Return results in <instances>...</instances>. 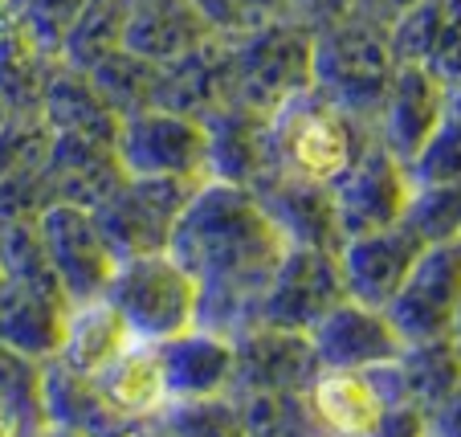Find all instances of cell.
<instances>
[{"label": "cell", "instance_id": "6da1fadb", "mask_svg": "<svg viewBox=\"0 0 461 437\" xmlns=\"http://www.w3.org/2000/svg\"><path fill=\"white\" fill-rule=\"evenodd\" d=\"M286 245L249 188L204 180L167 237V254L196 282V323L229 340L258 323L261 295Z\"/></svg>", "mask_w": 461, "mask_h": 437}, {"label": "cell", "instance_id": "7a4b0ae2", "mask_svg": "<svg viewBox=\"0 0 461 437\" xmlns=\"http://www.w3.org/2000/svg\"><path fill=\"white\" fill-rule=\"evenodd\" d=\"M396 74L388 33L372 21L343 13L311 29V86L343 114L372 132L388 82Z\"/></svg>", "mask_w": 461, "mask_h": 437}, {"label": "cell", "instance_id": "3957f363", "mask_svg": "<svg viewBox=\"0 0 461 437\" xmlns=\"http://www.w3.org/2000/svg\"><path fill=\"white\" fill-rule=\"evenodd\" d=\"M266 132H270L274 172L319 184H331L372 135L364 123H356L335 103H327L314 86L298 90L282 106H274L266 114Z\"/></svg>", "mask_w": 461, "mask_h": 437}, {"label": "cell", "instance_id": "277c9868", "mask_svg": "<svg viewBox=\"0 0 461 437\" xmlns=\"http://www.w3.org/2000/svg\"><path fill=\"white\" fill-rule=\"evenodd\" d=\"M103 295L140 343H159L196 323V282L167 250L119 258Z\"/></svg>", "mask_w": 461, "mask_h": 437}, {"label": "cell", "instance_id": "5b68a950", "mask_svg": "<svg viewBox=\"0 0 461 437\" xmlns=\"http://www.w3.org/2000/svg\"><path fill=\"white\" fill-rule=\"evenodd\" d=\"M311 86V25L278 17L270 25L233 37V98L245 111L270 114L290 95Z\"/></svg>", "mask_w": 461, "mask_h": 437}, {"label": "cell", "instance_id": "8992f818", "mask_svg": "<svg viewBox=\"0 0 461 437\" xmlns=\"http://www.w3.org/2000/svg\"><path fill=\"white\" fill-rule=\"evenodd\" d=\"M201 184L204 180H180V176H122L119 188L90 213L119 258L156 254L167 250L184 205Z\"/></svg>", "mask_w": 461, "mask_h": 437}, {"label": "cell", "instance_id": "52a82bcc", "mask_svg": "<svg viewBox=\"0 0 461 437\" xmlns=\"http://www.w3.org/2000/svg\"><path fill=\"white\" fill-rule=\"evenodd\" d=\"M384 315L404 343H425L441 335H457L461 319V245H425L412 262L409 278L384 303Z\"/></svg>", "mask_w": 461, "mask_h": 437}, {"label": "cell", "instance_id": "ba28073f", "mask_svg": "<svg viewBox=\"0 0 461 437\" xmlns=\"http://www.w3.org/2000/svg\"><path fill=\"white\" fill-rule=\"evenodd\" d=\"M331 205L343 237L388 229L404 217V205L412 196V180L404 172V159H396L375 135L356 151L348 168L331 184Z\"/></svg>", "mask_w": 461, "mask_h": 437}, {"label": "cell", "instance_id": "9c48e42d", "mask_svg": "<svg viewBox=\"0 0 461 437\" xmlns=\"http://www.w3.org/2000/svg\"><path fill=\"white\" fill-rule=\"evenodd\" d=\"M114 151L127 176H180V180H209L204 176V123L164 106H143L122 114L114 132Z\"/></svg>", "mask_w": 461, "mask_h": 437}, {"label": "cell", "instance_id": "30bf717a", "mask_svg": "<svg viewBox=\"0 0 461 437\" xmlns=\"http://www.w3.org/2000/svg\"><path fill=\"white\" fill-rule=\"evenodd\" d=\"M37 229H41L53 278L66 290V298L82 303V298L103 295L114 266H119V254H114L111 241L103 237L95 213L82 209V205L50 201L37 213Z\"/></svg>", "mask_w": 461, "mask_h": 437}, {"label": "cell", "instance_id": "8fae6325", "mask_svg": "<svg viewBox=\"0 0 461 437\" xmlns=\"http://www.w3.org/2000/svg\"><path fill=\"white\" fill-rule=\"evenodd\" d=\"M339 298H348V290H343V274L331 250L286 245V254H282L270 287L261 295L258 323L311 332Z\"/></svg>", "mask_w": 461, "mask_h": 437}, {"label": "cell", "instance_id": "7c38bea8", "mask_svg": "<svg viewBox=\"0 0 461 437\" xmlns=\"http://www.w3.org/2000/svg\"><path fill=\"white\" fill-rule=\"evenodd\" d=\"M319 372L306 332L253 323L233 335V380L229 396L253 393H306Z\"/></svg>", "mask_w": 461, "mask_h": 437}, {"label": "cell", "instance_id": "4fadbf2b", "mask_svg": "<svg viewBox=\"0 0 461 437\" xmlns=\"http://www.w3.org/2000/svg\"><path fill=\"white\" fill-rule=\"evenodd\" d=\"M457 98L461 90L445 86L420 61H396V74H392L388 95H384L380 114L372 123V135L396 159H412Z\"/></svg>", "mask_w": 461, "mask_h": 437}, {"label": "cell", "instance_id": "5bb4252c", "mask_svg": "<svg viewBox=\"0 0 461 437\" xmlns=\"http://www.w3.org/2000/svg\"><path fill=\"white\" fill-rule=\"evenodd\" d=\"M233 98V41L229 37H201L192 50L176 53L172 61L156 66V95L151 106L180 111L192 119L229 106Z\"/></svg>", "mask_w": 461, "mask_h": 437}, {"label": "cell", "instance_id": "9a60e30c", "mask_svg": "<svg viewBox=\"0 0 461 437\" xmlns=\"http://www.w3.org/2000/svg\"><path fill=\"white\" fill-rule=\"evenodd\" d=\"M420 250H425V241L404 221H396L388 229H372V233L343 237V245L335 250V262H339L348 298L367 306H384L396 295V287L409 278Z\"/></svg>", "mask_w": 461, "mask_h": 437}, {"label": "cell", "instance_id": "2e32d148", "mask_svg": "<svg viewBox=\"0 0 461 437\" xmlns=\"http://www.w3.org/2000/svg\"><path fill=\"white\" fill-rule=\"evenodd\" d=\"M319 368H375L404 351V340L388 323L384 306H367L356 298L339 303L306 332Z\"/></svg>", "mask_w": 461, "mask_h": 437}, {"label": "cell", "instance_id": "e0dca14e", "mask_svg": "<svg viewBox=\"0 0 461 437\" xmlns=\"http://www.w3.org/2000/svg\"><path fill=\"white\" fill-rule=\"evenodd\" d=\"M204 176L237 188H258L261 180L274 176L270 156V132H266V114L245 111L229 103L221 111L204 114Z\"/></svg>", "mask_w": 461, "mask_h": 437}, {"label": "cell", "instance_id": "ac0fdd59", "mask_svg": "<svg viewBox=\"0 0 461 437\" xmlns=\"http://www.w3.org/2000/svg\"><path fill=\"white\" fill-rule=\"evenodd\" d=\"M45 188L50 201L98 209L122 184V164L114 140H90V135H53L50 159H45Z\"/></svg>", "mask_w": 461, "mask_h": 437}, {"label": "cell", "instance_id": "d6986e66", "mask_svg": "<svg viewBox=\"0 0 461 437\" xmlns=\"http://www.w3.org/2000/svg\"><path fill=\"white\" fill-rule=\"evenodd\" d=\"M159 368H164L167 401L188 396H225L233 380V340L221 332L192 323L184 332L156 343Z\"/></svg>", "mask_w": 461, "mask_h": 437}, {"label": "cell", "instance_id": "ffe728a7", "mask_svg": "<svg viewBox=\"0 0 461 437\" xmlns=\"http://www.w3.org/2000/svg\"><path fill=\"white\" fill-rule=\"evenodd\" d=\"M253 196L261 201V209L270 213V221L282 229V237L290 245H314V250H331V254L343 245L327 184L274 172L270 180H261L253 188Z\"/></svg>", "mask_w": 461, "mask_h": 437}, {"label": "cell", "instance_id": "44dd1931", "mask_svg": "<svg viewBox=\"0 0 461 437\" xmlns=\"http://www.w3.org/2000/svg\"><path fill=\"white\" fill-rule=\"evenodd\" d=\"M66 311H70V298L58 282L5 278L0 282V343H9V348L25 351L33 360L53 356Z\"/></svg>", "mask_w": 461, "mask_h": 437}, {"label": "cell", "instance_id": "7402d4cb", "mask_svg": "<svg viewBox=\"0 0 461 437\" xmlns=\"http://www.w3.org/2000/svg\"><path fill=\"white\" fill-rule=\"evenodd\" d=\"M41 413L45 433H127L98 393V380L61 356L41 360Z\"/></svg>", "mask_w": 461, "mask_h": 437}, {"label": "cell", "instance_id": "603a6c76", "mask_svg": "<svg viewBox=\"0 0 461 437\" xmlns=\"http://www.w3.org/2000/svg\"><path fill=\"white\" fill-rule=\"evenodd\" d=\"M306 401L322 433L375 437V425L384 417V401L367 368H319L306 385Z\"/></svg>", "mask_w": 461, "mask_h": 437}, {"label": "cell", "instance_id": "cb8c5ba5", "mask_svg": "<svg viewBox=\"0 0 461 437\" xmlns=\"http://www.w3.org/2000/svg\"><path fill=\"white\" fill-rule=\"evenodd\" d=\"M98 393L111 405V413L127 425V433H140V425L167 401L164 368H159L156 343H127L106 368L95 372Z\"/></svg>", "mask_w": 461, "mask_h": 437}, {"label": "cell", "instance_id": "d4e9b609", "mask_svg": "<svg viewBox=\"0 0 461 437\" xmlns=\"http://www.w3.org/2000/svg\"><path fill=\"white\" fill-rule=\"evenodd\" d=\"M37 106H41L45 123L53 127V135L114 140V132H119V114H114L111 103L98 95L90 74L74 70V66H61V61H53L50 70H45Z\"/></svg>", "mask_w": 461, "mask_h": 437}, {"label": "cell", "instance_id": "484cf974", "mask_svg": "<svg viewBox=\"0 0 461 437\" xmlns=\"http://www.w3.org/2000/svg\"><path fill=\"white\" fill-rule=\"evenodd\" d=\"M209 37L201 13L192 0H156V5H131L122 25V50L140 53L148 61H172L176 53Z\"/></svg>", "mask_w": 461, "mask_h": 437}, {"label": "cell", "instance_id": "4316f807", "mask_svg": "<svg viewBox=\"0 0 461 437\" xmlns=\"http://www.w3.org/2000/svg\"><path fill=\"white\" fill-rule=\"evenodd\" d=\"M127 343H135V340H131L122 315L111 306L106 295H95V298H82V303H70L53 356H61L66 364H74L95 377L98 368L111 364Z\"/></svg>", "mask_w": 461, "mask_h": 437}, {"label": "cell", "instance_id": "83f0119b", "mask_svg": "<svg viewBox=\"0 0 461 437\" xmlns=\"http://www.w3.org/2000/svg\"><path fill=\"white\" fill-rule=\"evenodd\" d=\"M401 364L404 388L409 401L425 409V417L433 409L461 401V351H457V335H441V340H425V343H404V351L396 356Z\"/></svg>", "mask_w": 461, "mask_h": 437}, {"label": "cell", "instance_id": "f1b7e54d", "mask_svg": "<svg viewBox=\"0 0 461 437\" xmlns=\"http://www.w3.org/2000/svg\"><path fill=\"white\" fill-rule=\"evenodd\" d=\"M50 66L13 0H0V98L9 106H37Z\"/></svg>", "mask_w": 461, "mask_h": 437}, {"label": "cell", "instance_id": "f546056e", "mask_svg": "<svg viewBox=\"0 0 461 437\" xmlns=\"http://www.w3.org/2000/svg\"><path fill=\"white\" fill-rule=\"evenodd\" d=\"M45 433L41 360L0 343V437Z\"/></svg>", "mask_w": 461, "mask_h": 437}, {"label": "cell", "instance_id": "4dcf8cb0", "mask_svg": "<svg viewBox=\"0 0 461 437\" xmlns=\"http://www.w3.org/2000/svg\"><path fill=\"white\" fill-rule=\"evenodd\" d=\"M122 25H127V5L122 0H86V9L70 25L61 41L58 61L74 70H90L106 53L122 50Z\"/></svg>", "mask_w": 461, "mask_h": 437}, {"label": "cell", "instance_id": "1f68e13d", "mask_svg": "<svg viewBox=\"0 0 461 437\" xmlns=\"http://www.w3.org/2000/svg\"><path fill=\"white\" fill-rule=\"evenodd\" d=\"M140 433H196V437H233L241 433L233 396H188V401H164Z\"/></svg>", "mask_w": 461, "mask_h": 437}, {"label": "cell", "instance_id": "d6a6232c", "mask_svg": "<svg viewBox=\"0 0 461 437\" xmlns=\"http://www.w3.org/2000/svg\"><path fill=\"white\" fill-rule=\"evenodd\" d=\"M86 74L119 119L151 106V95H156V61L140 58V53H131V50H114L98 66H90Z\"/></svg>", "mask_w": 461, "mask_h": 437}, {"label": "cell", "instance_id": "836d02e7", "mask_svg": "<svg viewBox=\"0 0 461 437\" xmlns=\"http://www.w3.org/2000/svg\"><path fill=\"white\" fill-rule=\"evenodd\" d=\"M53 148V127L41 106H9L0 123V176L41 172Z\"/></svg>", "mask_w": 461, "mask_h": 437}, {"label": "cell", "instance_id": "e575fe53", "mask_svg": "<svg viewBox=\"0 0 461 437\" xmlns=\"http://www.w3.org/2000/svg\"><path fill=\"white\" fill-rule=\"evenodd\" d=\"M233 401H237V417H241V433H261V437L322 433L306 393H253V396H233Z\"/></svg>", "mask_w": 461, "mask_h": 437}, {"label": "cell", "instance_id": "d590c367", "mask_svg": "<svg viewBox=\"0 0 461 437\" xmlns=\"http://www.w3.org/2000/svg\"><path fill=\"white\" fill-rule=\"evenodd\" d=\"M404 225L425 245L457 241L461 237V184H412L404 205Z\"/></svg>", "mask_w": 461, "mask_h": 437}, {"label": "cell", "instance_id": "8d00e7d4", "mask_svg": "<svg viewBox=\"0 0 461 437\" xmlns=\"http://www.w3.org/2000/svg\"><path fill=\"white\" fill-rule=\"evenodd\" d=\"M404 172L412 184H457L461 180V98L445 111L417 156L404 159Z\"/></svg>", "mask_w": 461, "mask_h": 437}, {"label": "cell", "instance_id": "74e56055", "mask_svg": "<svg viewBox=\"0 0 461 437\" xmlns=\"http://www.w3.org/2000/svg\"><path fill=\"white\" fill-rule=\"evenodd\" d=\"M192 5L201 13L204 29L217 37H229V41L270 25L278 17H290L286 0H192Z\"/></svg>", "mask_w": 461, "mask_h": 437}, {"label": "cell", "instance_id": "f35d334b", "mask_svg": "<svg viewBox=\"0 0 461 437\" xmlns=\"http://www.w3.org/2000/svg\"><path fill=\"white\" fill-rule=\"evenodd\" d=\"M13 9L21 13L25 29L33 33L37 50L50 61H58L61 41H66L70 25L78 21V13L86 9V0H13Z\"/></svg>", "mask_w": 461, "mask_h": 437}, {"label": "cell", "instance_id": "ab89813d", "mask_svg": "<svg viewBox=\"0 0 461 437\" xmlns=\"http://www.w3.org/2000/svg\"><path fill=\"white\" fill-rule=\"evenodd\" d=\"M50 205V188H45V172H21V176H0V225L9 221H29Z\"/></svg>", "mask_w": 461, "mask_h": 437}, {"label": "cell", "instance_id": "60d3db41", "mask_svg": "<svg viewBox=\"0 0 461 437\" xmlns=\"http://www.w3.org/2000/svg\"><path fill=\"white\" fill-rule=\"evenodd\" d=\"M286 9H290V17H298V21H306V25H322V21H335V17H343V13L351 9V0H286Z\"/></svg>", "mask_w": 461, "mask_h": 437}, {"label": "cell", "instance_id": "b9f144b4", "mask_svg": "<svg viewBox=\"0 0 461 437\" xmlns=\"http://www.w3.org/2000/svg\"><path fill=\"white\" fill-rule=\"evenodd\" d=\"M412 5H420V0H351L348 13H356V17H364V21H372V25L388 29L392 21L401 17V13H409Z\"/></svg>", "mask_w": 461, "mask_h": 437}, {"label": "cell", "instance_id": "7bdbcfd3", "mask_svg": "<svg viewBox=\"0 0 461 437\" xmlns=\"http://www.w3.org/2000/svg\"><path fill=\"white\" fill-rule=\"evenodd\" d=\"M122 5H127V9H131V5H156V0H122Z\"/></svg>", "mask_w": 461, "mask_h": 437}, {"label": "cell", "instance_id": "ee69618b", "mask_svg": "<svg viewBox=\"0 0 461 437\" xmlns=\"http://www.w3.org/2000/svg\"><path fill=\"white\" fill-rule=\"evenodd\" d=\"M5 114H9V103H5V98H0V123H5Z\"/></svg>", "mask_w": 461, "mask_h": 437}, {"label": "cell", "instance_id": "f6af8a7d", "mask_svg": "<svg viewBox=\"0 0 461 437\" xmlns=\"http://www.w3.org/2000/svg\"><path fill=\"white\" fill-rule=\"evenodd\" d=\"M0 282H5V278H0Z\"/></svg>", "mask_w": 461, "mask_h": 437}]
</instances>
